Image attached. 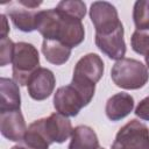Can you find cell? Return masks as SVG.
Segmentation results:
<instances>
[{
    "instance_id": "6da1fadb",
    "label": "cell",
    "mask_w": 149,
    "mask_h": 149,
    "mask_svg": "<svg viewBox=\"0 0 149 149\" xmlns=\"http://www.w3.org/2000/svg\"><path fill=\"white\" fill-rule=\"evenodd\" d=\"M36 30L44 40H57L69 48H76L85 38L81 20L65 15L56 8L38 10Z\"/></svg>"
},
{
    "instance_id": "7a4b0ae2",
    "label": "cell",
    "mask_w": 149,
    "mask_h": 149,
    "mask_svg": "<svg viewBox=\"0 0 149 149\" xmlns=\"http://www.w3.org/2000/svg\"><path fill=\"white\" fill-rule=\"evenodd\" d=\"M113 83L125 90H139L143 87L148 79L149 72L147 65L134 58H122L115 62L111 70Z\"/></svg>"
},
{
    "instance_id": "3957f363",
    "label": "cell",
    "mask_w": 149,
    "mask_h": 149,
    "mask_svg": "<svg viewBox=\"0 0 149 149\" xmlns=\"http://www.w3.org/2000/svg\"><path fill=\"white\" fill-rule=\"evenodd\" d=\"M12 64L13 80L20 86L27 85L31 74L41 68L37 49L28 42L15 43Z\"/></svg>"
},
{
    "instance_id": "277c9868",
    "label": "cell",
    "mask_w": 149,
    "mask_h": 149,
    "mask_svg": "<svg viewBox=\"0 0 149 149\" xmlns=\"http://www.w3.org/2000/svg\"><path fill=\"white\" fill-rule=\"evenodd\" d=\"M42 1L35 0H16L7 5L6 13L12 20L13 24L21 31L31 33L36 30L37 8Z\"/></svg>"
},
{
    "instance_id": "5b68a950",
    "label": "cell",
    "mask_w": 149,
    "mask_h": 149,
    "mask_svg": "<svg viewBox=\"0 0 149 149\" xmlns=\"http://www.w3.org/2000/svg\"><path fill=\"white\" fill-rule=\"evenodd\" d=\"M148 143L149 128L141 121L133 119L119 129L112 149H143Z\"/></svg>"
},
{
    "instance_id": "8992f818",
    "label": "cell",
    "mask_w": 149,
    "mask_h": 149,
    "mask_svg": "<svg viewBox=\"0 0 149 149\" xmlns=\"http://www.w3.org/2000/svg\"><path fill=\"white\" fill-rule=\"evenodd\" d=\"M90 19L95 34H109L122 24L116 8L107 1H94L90 7Z\"/></svg>"
},
{
    "instance_id": "52a82bcc",
    "label": "cell",
    "mask_w": 149,
    "mask_h": 149,
    "mask_svg": "<svg viewBox=\"0 0 149 149\" xmlns=\"http://www.w3.org/2000/svg\"><path fill=\"white\" fill-rule=\"evenodd\" d=\"M38 126L50 144L63 143L72 134V125L68 116L61 113H52L48 118H42L37 120Z\"/></svg>"
},
{
    "instance_id": "ba28073f",
    "label": "cell",
    "mask_w": 149,
    "mask_h": 149,
    "mask_svg": "<svg viewBox=\"0 0 149 149\" xmlns=\"http://www.w3.org/2000/svg\"><path fill=\"white\" fill-rule=\"evenodd\" d=\"M85 100L81 94L71 85L61 86L54 94V107L57 113L65 116H76L83 107H85Z\"/></svg>"
},
{
    "instance_id": "9c48e42d",
    "label": "cell",
    "mask_w": 149,
    "mask_h": 149,
    "mask_svg": "<svg viewBox=\"0 0 149 149\" xmlns=\"http://www.w3.org/2000/svg\"><path fill=\"white\" fill-rule=\"evenodd\" d=\"M104 74V62L97 54H87L83 56L73 69L72 79L97 84Z\"/></svg>"
},
{
    "instance_id": "30bf717a",
    "label": "cell",
    "mask_w": 149,
    "mask_h": 149,
    "mask_svg": "<svg viewBox=\"0 0 149 149\" xmlns=\"http://www.w3.org/2000/svg\"><path fill=\"white\" fill-rule=\"evenodd\" d=\"M123 26L120 24L109 34H95V45L111 59H122L126 55V43L123 38Z\"/></svg>"
},
{
    "instance_id": "8fae6325",
    "label": "cell",
    "mask_w": 149,
    "mask_h": 149,
    "mask_svg": "<svg viewBox=\"0 0 149 149\" xmlns=\"http://www.w3.org/2000/svg\"><path fill=\"white\" fill-rule=\"evenodd\" d=\"M56 85V78L51 70L47 68L37 69L27 83L28 93L34 100H44L51 95Z\"/></svg>"
},
{
    "instance_id": "7c38bea8",
    "label": "cell",
    "mask_w": 149,
    "mask_h": 149,
    "mask_svg": "<svg viewBox=\"0 0 149 149\" xmlns=\"http://www.w3.org/2000/svg\"><path fill=\"white\" fill-rule=\"evenodd\" d=\"M0 130L7 140L20 143L27 132V125L21 111L0 113Z\"/></svg>"
},
{
    "instance_id": "4fadbf2b",
    "label": "cell",
    "mask_w": 149,
    "mask_h": 149,
    "mask_svg": "<svg viewBox=\"0 0 149 149\" xmlns=\"http://www.w3.org/2000/svg\"><path fill=\"white\" fill-rule=\"evenodd\" d=\"M134 108V98L125 92L115 93L112 95L105 107V112L107 118L111 121H119L126 118Z\"/></svg>"
},
{
    "instance_id": "5bb4252c",
    "label": "cell",
    "mask_w": 149,
    "mask_h": 149,
    "mask_svg": "<svg viewBox=\"0 0 149 149\" xmlns=\"http://www.w3.org/2000/svg\"><path fill=\"white\" fill-rule=\"evenodd\" d=\"M21 106L19 85L9 78H0V113L17 111Z\"/></svg>"
},
{
    "instance_id": "9a60e30c",
    "label": "cell",
    "mask_w": 149,
    "mask_h": 149,
    "mask_svg": "<svg viewBox=\"0 0 149 149\" xmlns=\"http://www.w3.org/2000/svg\"><path fill=\"white\" fill-rule=\"evenodd\" d=\"M99 140L93 128L80 125L73 128L68 149H98Z\"/></svg>"
},
{
    "instance_id": "2e32d148",
    "label": "cell",
    "mask_w": 149,
    "mask_h": 149,
    "mask_svg": "<svg viewBox=\"0 0 149 149\" xmlns=\"http://www.w3.org/2000/svg\"><path fill=\"white\" fill-rule=\"evenodd\" d=\"M42 52L49 63L62 65L69 61L71 56V48L57 40H43Z\"/></svg>"
},
{
    "instance_id": "e0dca14e",
    "label": "cell",
    "mask_w": 149,
    "mask_h": 149,
    "mask_svg": "<svg viewBox=\"0 0 149 149\" xmlns=\"http://www.w3.org/2000/svg\"><path fill=\"white\" fill-rule=\"evenodd\" d=\"M19 144L24 149H49L50 142L41 130L37 120H35L29 125L22 141Z\"/></svg>"
},
{
    "instance_id": "ac0fdd59",
    "label": "cell",
    "mask_w": 149,
    "mask_h": 149,
    "mask_svg": "<svg viewBox=\"0 0 149 149\" xmlns=\"http://www.w3.org/2000/svg\"><path fill=\"white\" fill-rule=\"evenodd\" d=\"M133 21L136 29L149 30V0H137L134 3Z\"/></svg>"
},
{
    "instance_id": "d6986e66",
    "label": "cell",
    "mask_w": 149,
    "mask_h": 149,
    "mask_svg": "<svg viewBox=\"0 0 149 149\" xmlns=\"http://www.w3.org/2000/svg\"><path fill=\"white\" fill-rule=\"evenodd\" d=\"M56 9L65 15H69V16H72V17L79 19V20L84 19V16L86 14V5H85V2H83L80 0L61 1V2H58Z\"/></svg>"
},
{
    "instance_id": "ffe728a7",
    "label": "cell",
    "mask_w": 149,
    "mask_h": 149,
    "mask_svg": "<svg viewBox=\"0 0 149 149\" xmlns=\"http://www.w3.org/2000/svg\"><path fill=\"white\" fill-rule=\"evenodd\" d=\"M132 49L142 56L149 54V30L136 29L130 37Z\"/></svg>"
},
{
    "instance_id": "44dd1931",
    "label": "cell",
    "mask_w": 149,
    "mask_h": 149,
    "mask_svg": "<svg viewBox=\"0 0 149 149\" xmlns=\"http://www.w3.org/2000/svg\"><path fill=\"white\" fill-rule=\"evenodd\" d=\"M14 49L15 43L10 38H0V66H5L8 63H12Z\"/></svg>"
},
{
    "instance_id": "7402d4cb",
    "label": "cell",
    "mask_w": 149,
    "mask_h": 149,
    "mask_svg": "<svg viewBox=\"0 0 149 149\" xmlns=\"http://www.w3.org/2000/svg\"><path fill=\"white\" fill-rule=\"evenodd\" d=\"M135 115L142 120L149 121V95L143 98L135 108Z\"/></svg>"
},
{
    "instance_id": "603a6c76",
    "label": "cell",
    "mask_w": 149,
    "mask_h": 149,
    "mask_svg": "<svg viewBox=\"0 0 149 149\" xmlns=\"http://www.w3.org/2000/svg\"><path fill=\"white\" fill-rule=\"evenodd\" d=\"M0 19H1V24H0V38H5V37H8V33H9V26H8V21L6 19V15L5 14H1L0 15Z\"/></svg>"
},
{
    "instance_id": "cb8c5ba5",
    "label": "cell",
    "mask_w": 149,
    "mask_h": 149,
    "mask_svg": "<svg viewBox=\"0 0 149 149\" xmlns=\"http://www.w3.org/2000/svg\"><path fill=\"white\" fill-rule=\"evenodd\" d=\"M144 58H146V64H147V68L149 69V54H147V55L144 56Z\"/></svg>"
},
{
    "instance_id": "d4e9b609",
    "label": "cell",
    "mask_w": 149,
    "mask_h": 149,
    "mask_svg": "<svg viewBox=\"0 0 149 149\" xmlns=\"http://www.w3.org/2000/svg\"><path fill=\"white\" fill-rule=\"evenodd\" d=\"M10 149H24L22 146H20V144H17V146H14V147H12Z\"/></svg>"
},
{
    "instance_id": "484cf974",
    "label": "cell",
    "mask_w": 149,
    "mask_h": 149,
    "mask_svg": "<svg viewBox=\"0 0 149 149\" xmlns=\"http://www.w3.org/2000/svg\"><path fill=\"white\" fill-rule=\"evenodd\" d=\"M143 149H149V143H148V144H147V146H146Z\"/></svg>"
},
{
    "instance_id": "4316f807",
    "label": "cell",
    "mask_w": 149,
    "mask_h": 149,
    "mask_svg": "<svg viewBox=\"0 0 149 149\" xmlns=\"http://www.w3.org/2000/svg\"><path fill=\"white\" fill-rule=\"evenodd\" d=\"M98 149H105V148H101V147H99V148H98Z\"/></svg>"
}]
</instances>
